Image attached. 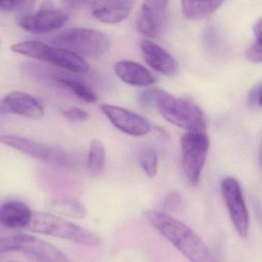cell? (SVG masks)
Segmentation results:
<instances>
[{
    "label": "cell",
    "instance_id": "27",
    "mask_svg": "<svg viewBox=\"0 0 262 262\" xmlns=\"http://www.w3.org/2000/svg\"><path fill=\"white\" fill-rule=\"evenodd\" d=\"M26 4L25 1L19 0H0V11H16L24 8Z\"/></svg>",
    "mask_w": 262,
    "mask_h": 262
},
{
    "label": "cell",
    "instance_id": "19",
    "mask_svg": "<svg viewBox=\"0 0 262 262\" xmlns=\"http://www.w3.org/2000/svg\"><path fill=\"white\" fill-rule=\"evenodd\" d=\"M223 4V1H182L181 3L184 16L191 20L208 17L217 11Z\"/></svg>",
    "mask_w": 262,
    "mask_h": 262
},
{
    "label": "cell",
    "instance_id": "22",
    "mask_svg": "<svg viewBox=\"0 0 262 262\" xmlns=\"http://www.w3.org/2000/svg\"><path fill=\"white\" fill-rule=\"evenodd\" d=\"M141 166L148 178H154L157 173V153L153 148H146L142 150L139 156Z\"/></svg>",
    "mask_w": 262,
    "mask_h": 262
},
{
    "label": "cell",
    "instance_id": "5",
    "mask_svg": "<svg viewBox=\"0 0 262 262\" xmlns=\"http://www.w3.org/2000/svg\"><path fill=\"white\" fill-rule=\"evenodd\" d=\"M54 47L70 50L76 54L93 59L102 57L110 48L108 35L87 28H70L55 36Z\"/></svg>",
    "mask_w": 262,
    "mask_h": 262
},
{
    "label": "cell",
    "instance_id": "3",
    "mask_svg": "<svg viewBox=\"0 0 262 262\" xmlns=\"http://www.w3.org/2000/svg\"><path fill=\"white\" fill-rule=\"evenodd\" d=\"M27 229L38 234L59 237L90 247L102 245V239L94 233L61 219L51 213H33Z\"/></svg>",
    "mask_w": 262,
    "mask_h": 262
},
{
    "label": "cell",
    "instance_id": "28",
    "mask_svg": "<svg viewBox=\"0 0 262 262\" xmlns=\"http://www.w3.org/2000/svg\"><path fill=\"white\" fill-rule=\"evenodd\" d=\"M139 102L145 107L154 105V89L145 90L139 95Z\"/></svg>",
    "mask_w": 262,
    "mask_h": 262
},
{
    "label": "cell",
    "instance_id": "18",
    "mask_svg": "<svg viewBox=\"0 0 262 262\" xmlns=\"http://www.w3.org/2000/svg\"><path fill=\"white\" fill-rule=\"evenodd\" d=\"M50 208L56 214L72 219H82L87 215L85 205L71 198H56L50 202Z\"/></svg>",
    "mask_w": 262,
    "mask_h": 262
},
{
    "label": "cell",
    "instance_id": "13",
    "mask_svg": "<svg viewBox=\"0 0 262 262\" xmlns=\"http://www.w3.org/2000/svg\"><path fill=\"white\" fill-rule=\"evenodd\" d=\"M168 1H145L138 15L136 27L139 33L148 38H155L162 30Z\"/></svg>",
    "mask_w": 262,
    "mask_h": 262
},
{
    "label": "cell",
    "instance_id": "21",
    "mask_svg": "<svg viewBox=\"0 0 262 262\" xmlns=\"http://www.w3.org/2000/svg\"><path fill=\"white\" fill-rule=\"evenodd\" d=\"M56 81L59 85L68 89L78 98L85 102L93 103L97 100V96L93 90L80 81L67 77H56Z\"/></svg>",
    "mask_w": 262,
    "mask_h": 262
},
{
    "label": "cell",
    "instance_id": "1",
    "mask_svg": "<svg viewBox=\"0 0 262 262\" xmlns=\"http://www.w3.org/2000/svg\"><path fill=\"white\" fill-rule=\"evenodd\" d=\"M148 222L191 262H217L204 241L183 222L166 213L150 210Z\"/></svg>",
    "mask_w": 262,
    "mask_h": 262
},
{
    "label": "cell",
    "instance_id": "14",
    "mask_svg": "<svg viewBox=\"0 0 262 262\" xmlns=\"http://www.w3.org/2000/svg\"><path fill=\"white\" fill-rule=\"evenodd\" d=\"M140 49L146 63L157 73L172 76L177 71L176 59L158 44L148 39L140 42Z\"/></svg>",
    "mask_w": 262,
    "mask_h": 262
},
{
    "label": "cell",
    "instance_id": "9",
    "mask_svg": "<svg viewBox=\"0 0 262 262\" xmlns=\"http://www.w3.org/2000/svg\"><path fill=\"white\" fill-rule=\"evenodd\" d=\"M221 190L236 231L241 237H246L249 228V217L238 182L234 178H225L221 183Z\"/></svg>",
    "mask_w": 262,
    "mask_h": 262
},
{
    "label": "cell",
    "instance_id": "6",
    "mask_svg": "<svg viewBox=\"0 0 262 262\" xmlns=\"http://www.w3.org/2000/svg\"><path fill=\"white\" fill-rule=\"evenodd\" d=\"M19 251L36 262H68L65 254L42 239L30 234L0 237V253Z\"/></svg>",
    "mask_w": 262,
    "mask_h": 262
},
{
    "label": "cell",
    "instance_id": "16",
    "mask_svg": "<svg viewBox=\"0 0 262 262\" xmlns=\"http://www.w3.org/2000/svg\"><path fill=\"white\" fill-rule=\"evenodd\" d=\"M115 72L118 77L133 86H148L156 82L154 75L143 66L135 61L120 60L115 65Z\"/></svg>",
    "mask_w": 262,
    "mask_h": 262
},
{
    "label": "cell",
    "instance_id": "2",
    "mask_svg": "<svg viewBox=\"0 0 262 262\" xmlns=\"http://www.w3.org/2000/svg\"><path fill=\"white\" fill-rule=\"evenodd\" d=\"M162 117L187 132L205 131L206 121L201 108L191 101L154 89V105Z\"/></svg>",
    "mask_w": 262,
    "mask_h": 262
},
{
    "label": "cell",
    "instance_id": "29",
    "mask_svg": "<svg viewBox=\"0 0 262 262\" xmlns=\"http://www.w3.org/2000/svg\"><path fill=\"white\" fill-rule=\"evenodd\" d=\"M261 19H259L254 24V27H253V32H254V36H255V40L261 42Z\"/></svg>",
    "mask_w": 262,
    "mask_h": 262
},
{
    "label": "cell",
    "instance_id": "10",
    "mask_svg": "<svg viewBox=\"0 0 262 262\" xmlns=\"http://www.w3.org/2000/svg\"><path fill=\"white\" fill-rule=\"evenodd\" d=\"M69 16L51 3H44L39 11L25 14L19 19L21 28L33 34H43L63 27Z\"/></svg>",
    "mask_w": 262,
    "mask_h": 262
},
{
    "label": "cell",
    "instance_id": "30",
    "mask_svg": "<svg viewBox=\"0 0 262 262\" xmlns=\"http://www.w3.org/2000/svg\"><path fill=\"white\" fill-rule=\"evenodd\" d=\"M10 262H15V261H10Z\"/></svg>",
    "mask_w": 262,
    "mask_h": 262
},
{
    "label": "cell",
    "instance_id": "7",
    "mask_svg": "<svg viewBox=\"0 0 262 262\" xmlns=\"http://www.w3.org/2000/svg\"><path fill=\"white\" fill-rule=\"evenodd\" d=\"M180 144L185 177L191 185L195 186L206 161L209 137L205 131L186 132L181 137Z\"/></svg>",
    "mask_w": 262,
    "mask_h": 262
},
{
    "label": "cell",
    "instance_id": "15",
    "mask_svg": "<svg viewBox=\"0 0 262 262\" xmlns=\"http://www.w3.org/2000/svg\"><path fill=\"white\" fill-rule=\"evenodd\" d=\"M93 15L99 22L116 24L126 19L133 7L134 2L128 0H112L91 2Z\"/></svg>",
    "mask_w": 262,
    "mask_h": 262
},
{
    "label": "cell",
    "instance_id": "4",
    "mask_svg": "<svg viewBox=\"0 0 262 262\" xmlns=\"http://www.w3.org/2000/svg\"><path fill=\"white\" fill-rule=\"evenodd\" d=\"M13 53L47 62L72 73L85 74L90 66L82 56L60 47L50 46L37 40L18 42L11 47Z\"/></svg>",
    "mask_w": 262,
    "mask_h": 262
},
{
    "label": "cell",
    "instance_id": "11",
    "mask_svg": "<svg viewBox=\"0 0 262 262\" xmlns=\"http://www.w3.org/2000/svg\"><path fill=\"white\" fill-rule=\"evenodd\" d=\"M100 110L116 128L125 134L139 137L151 131L149 122L134 112L107 103L101 104Z\"/></svg>",
    "mask_w": 262,
    "mask_h": 262
},
{
    "label": "cell",
    "instance_id": "26",
    "mask_svg": "<svg viewBox=\"0 0 262 262\" xmlns=\"http://www.w3.org/2000/svg\"><path fill=\"white\" fill-rule=\"evenodd\" d=\"M247 59L254 63H260L262 60L261 42L255 40L246 50Z\"/></svg>",
    "mask_w": 262,
    "mask_h": 262
},
{
    "label": "cell",
    "instance_id": "25",
    "mask_svg": "<svg viewBox=\"0 0 262 262\" xmlns=\"http://www.w3.org/2000/svg\"><path fill=\"white\" fill-rule=\"evenodd\" d=\"M62 113L68 120L84 121L89 118V113L82 108L77 107H70V108H63Z\"/></svg>",
    "mask_w": 262,
    "mask_h": 262
},
{
    "label": "cell",
    "instance_id": "17",
    "mask_svg": "<svg viewBox=\"0 0 262 262\" xmlns=\"http://www.w3.org/2000/svg\"><path fill=\"white\" fill-rule=\"evenodd\" d=\"M33 213L24 202L9 201L0 205V223L9 228H27Z\"/></svg>",
    "mask_w": 262,
    "mask_h": 262
},
{
    "label": "cell",
    "instance_id": "20",
    "mask_svg": "<svg viewBox=\"0 0 262 262\" xmlns=\"http://www.w3.org/2000/svg\"><path fill=\"white\" fill-rule=\"evenodd\" d=\"M105 165V150L99 139L91 141L87 158V169L91 176H97L102 172Z\"/></svg>",
    "mask_w": 262,
    "mask_h": 262
},
{
    "label": "cell",
    "instance_id": "8",
    "mask_svg": "<svg viewBox=\"0 0 262 262\" xmlns=\"http://www.w3.org/2000/svg\"><path fill=\"white\" fill-rule=\"evenodd\" d=\"M0 143L11 147L30 157L56 164L67 169H73L76 166L73 156L57 147L13 135H0Z\"/></svg>",
    "mask_w": 262,
    "mask_h": 262
},
{
    "label": "cell",
    "instance_id": "12",
    "mask_svg": "<svg viewBox=\"0 0 262 262\" xmlns=\"http://www.w3.org/2000/svg\"><path fill=\"white\" fill-rule=\"evenodd\" d=\"M0 114H16L30 119H39L44 115L40 102L31 95L14 91L0 99Z\"/></svg>",
    "mask_w": 262,
    "mask_h": 262
},
{
    "label": "cell",
    "instance_id": "23",
    "mask_svg": "<svg viewBox=\"0 0 262 262\" xmlns=\"http://www.w3.org/2000/svg\"><path fill=\"white\" fill-rule=\"evenodd\" d=\"M260 98H261V83L258 82L254 85L248 93L247 96V105L251 110L260 108L261 107Z\"/></svg>",
    "mask_w": 262,
    "mask_h": 262
},
{
    "label": "cell",
    "instance_id": "24",
    "mask_svg": "<svg viewBox=\"0 0 262 262\" xmlns=\"http://www.w3.org/2000/svg\"><path fill=\"white\" fill-rule=\"evenodd\" d=\"M182 197L177 192H171L165 198L162 208L166 212H176L182 206Z\"/></svg>",
    "mask_w": 262,
    "mask_h": 262
}]
</instances>
